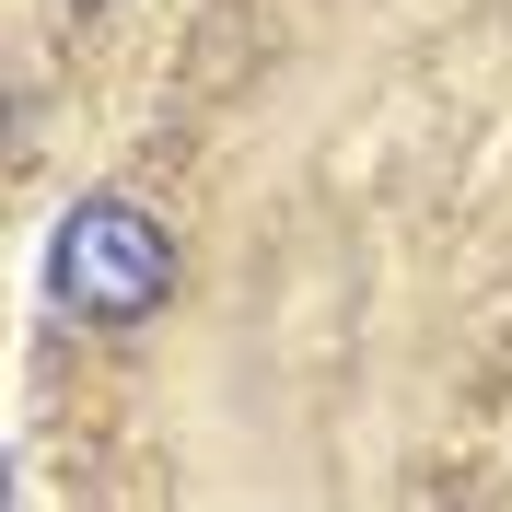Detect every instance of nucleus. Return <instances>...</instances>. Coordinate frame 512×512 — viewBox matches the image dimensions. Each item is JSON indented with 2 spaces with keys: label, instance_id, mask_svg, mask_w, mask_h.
<instances>
[{
  "label": "nucleus",
  "instance_id": "obj_1",
  "mask_svg": "<svg viewBox=\"0 0 512 512\" xmlns=\"http://www.w3.org/2000/svg\"><path fill=\"white\" fill-rule=\"evenodd\" d=\"M47 268H59V303H70V315L128 326V315H152V303H163L175 245H163V222H140L128 198H82V210L59 222V245H47Z\"/></svg>",
  "mask_w": 512,
  "mask_h": 512
}]
</instances>
